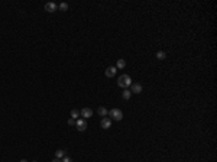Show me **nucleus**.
Here are the masks:
<instances>
[{"instance_id": "f257e3e1", "label": "nucleus", "mask_w": 217, "mask_h": 162, "mask_svg": "<svg viewBox=\"0 0 217 162\" xmlns=\"http://www.w3.org/2000/svg\"><path fill=\"white\" fill-rule=\"evenodd\" d=\"M117 85L122 87V88H128L129 85H132V78L128 74H123L117 78Z\"/></svg>"}, {"instance_id": "f03ea898", "label": "nucleus", "mask_w": 217, "mask_h": 162, "mask_svg": "<svg viewBox=\"0 0 217 162\" xmlns=\"http://www.w3.org/2000/svg\"><path fill=\"white\" fill-rule=\"evenodd\" d=\"M107 116H110V120H116V122H119V120L123 119V113L119 109H112L110 111H108Z\"/></svg>"}, {"instance_id": "7ed1b4c3", "label": "nucleus", "mask_w": 217, "mask_h": 162, "mask_svg": "<svg viewBox=\"0 0 217 162\" xmlns=\"http://www.w3.org/2000/svg\"><path fill=\"white\" fill-rule=\"evenodd\" d=\"M75 126H77V130H78V132H84V130L87 129V122H85L84 119H77Z\"/></svg>"}, {"instance_id": "20e7f679", "label": "nucleus", "mask_w": 217, "mask_h": 162, "mask_svg": "<svg viewBox=\"0 0 217 162\" xmlns=\"http://www.w3.org/2000/svg\"><path fill=\"white\" fill-rule=\"evenodd\" d=\"M45 10H46V12H49V13H54V12H57V10H58V5H57V3H54V2H49V3H46V5H45Z\"/></svg>"}, {"instance_id": "39448f33", "label": "nucleus", "mask_w": 217, "mask_h": 162, "mask_svg": "<svg viewBox=\"0 0 217 162\" xmlns=\"http://www.w3.org/2000/svg\"><path fill=\"white\" fill-rule=\"evenodd\" d=\"M116 72H117V68H116V67H107V68H106V71H104L106 77H108V78L115 77V75H116Z\"/></svg>"}, {"instance_id": "423d86ee", "label": "nucleus", "mask_w": 217, "mask_h": 162, "mask_svg": "<svg viewBox=\"0 0 217 162\" xmlns=\"http://www.w3.org/2000/svg\"><path fill=\"white\" fill-rule=\"evenodd\" d=\"M130 93H132V94H139V93H142V85H141L139 83H132Z\"/></svg>"}, {"instance_id": "0eeeda50", "label": "nucleus", "mask_w": 217, "mask_h": 162, "mask_svg": "<svg viewBox=\"0 0 217 162\" xmlns=\"http://www.w3.org/2000/svg\"><path fill=\"white\" fill-rule=\"evenodd\" d=\"M80 116H83L84 119H88V117H91V116H93V110H91V109H88V107H84V109H81Z\"/></svg>"}, {"instance_id": "6e6552de", "label": "nucleus", "mask_w": 217, "mask_h": 162, "mask_svg": "<svg viewBox=\"0 0 217 162\" xmlns=\"http://www.w3.org/2000/svg\"><path fill=\"white\" fill-rule=\"evenodd\" d=\"M100 124H101V127H103V129H108V127L112 126V120L108 119V117H103V119H101V122H100Z\"/></svg>"}, {"instance_id": "1a4fd4ad", "label": "nucleus", "mask_w": 217, "mask_h": 162, "mask_svg": "<svg viewBox=\"0 0 217 162\" xmlns=\"http://www.w3.org/2000/svg\"><path fill=\"white\" fill-rule=\"evenodd\" d=\"M97 113H98V114H100L101 117H106V116L108 114V111H107V110H106V107H103V106L97 109Z\"/></svg>"}, {"instance_id": "9d476101", "label": "nucleus", "mask_w": 217, "mask_h": 162, "mask_svg": "<svg viewBox=\"0 0 217 162\" xmlns=\"http://www.w3.org/2000/svg\"><path fill=\"white\" fill-rule=\"evenodd\" d=\"M125 67H126V61H125V59H119V61L116 62V68L122 70V68H125Z\"/></svg>"}, {"instance_id": "9b49d317", "label": "nucleus", "mask_w": 217, "mask_h": 162, "mask_svg": "<svg viewBox=\"0 0 217 162\" xmlns=\"http://www.w3.org/2000/svg\"><path fill=\"white\" fill-rule=\"evenodd\" d=\"M122 97H123L125 100H129V98L132 97V93H130V90H128V88H125V91H123V94H122Z\"/></svg>"}, {"instance_id": "f8f14e48", "label": "nucleus", "mask_w": 217, "mask_h": 162, "mask_svg": "<svg viewBox=\"0 0 217 162\" xmlns=\"http://www.w3.org/2000/svg\"><path fill=\"white\" fill-rule=\"evenodd\" d=\"M80 117V110H77V109H74V110H71V119H74V120H77Z\"/></svg>"}, {"instance_id": "ddd939ff", "label": "nucleus", "mask_w": 217, "mask_h": 162, "mask_svg": "<svg viewBox=\"0 0 217 162\" xmlns=\"http://www.w3.org/2000/svg\"><path fill=\"white\" fill-rule=\"evenodd\" d=\"M64 156H65V150L59 149V150H57V152H55V158H58V159H62Z\"/></svg>"}, {"instance_id": "4468645a", "label": "nucleus", "mask_w": 217, "mask_h": 162, "mask_svg": "<svg viewBox=\"0 0 217 162\" xmlns=\"http://www.w3.org/2000/svg\"><path fill=\"white\" fill-rule=\"evenodd\" d=\"M165 57H167V54H165L164 51H158V52H156V58H158V59H165Z\"/></svg>"}, {"instance_id": "2eb2a0df", "label": "nucleus", "mask_w": 217, "mask_h": 162, "mask_svg": "<svg viewBox=\"0 0 217 162\" xmlns=\"http://www.w3.org/2000/svg\"><path fill=\"white\" fill-rule=\"evenodd\" d=\"M58 9H59L61 12H65V10H68V5H67V3H61V5L58 6Z\"/></svg>"}, {"instance_id": "dca6fc26", "label": "nucleus", "mask_w": 217, "mask_h": 162, "mask_svg": "<svg viewBox=\"0 0 217 162\" xmlns=\"http://www.w3.org/2000/svg\"><path fill=\"white\" fill-rule=\"evenodd\" d=\"M61 162H72V159H71V158H68V156H64V158L61 159Z\"/></svg>"}, {"instance_id": "f3484780", "label": "nucleus", "mask_w": 217, "mask_h": 162, "mask_svg": "<svg viewBox=\"0 0 217 162\" xmlns=\"http://www.w3.org/2000/svg\"><path fill=\"white\" fill-rule=\"evenodd\" d=\"M68 124H70V126H74V124H75V120H74V119H68Z\"/></svg>"}, {"instance_id": "a211bd4d", "label": "nucleus", "mask_w": 217, "mask_h": 162, "mask_svg": "<svg viewBox=\"0 0 217 162\" xmlns=\"http://www.w3.org/2000/svg\"><path fill=\"white\" fill-rule=\"evenodd\" d=\"M52 162H61V159H58V158H55V159H54Z\"/></svg>"}, {"instance_id": "6ab92c4d", "label": "nucleus", "mask_w": 217, "mask_h": 162, "mask_svg": "<svg viewBox=\"0 0 217 162\" xmlns=\"http://www.w3.org/2000/svg\"><path fill=\"white\" fill-rule=\"evenodd\" d=\"M20 162H28V161H26V159H22V161H20Z\"/></svg>"}, {"instance_id": "aec40b11", "label": "nucleus", "mask_w": 217, "mask_h": 162, "mask_svg": "<svg viewBox=\"0 0 217 162\" xmlns=\"http://www.w3.org/2000/svg\"><path fill=\"white\" fill-rule=\"evenodd\" d=\"M33 162H36V161H33Z\"/></svg>"}]
</instances>
